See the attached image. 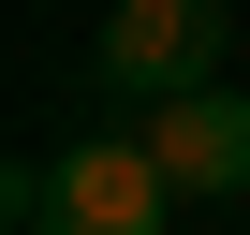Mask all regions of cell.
Masks as SVG:
<instances>
[{
    "mask_svg": "<svg viewBox=\"0 0 250 235\" xmlns=\"http://www.w3.org/2000/svg\"><path fill=\"white\" fill-rule=\"evenodd\" d=\"M221 44H235V0H103V30H88V88L133 103V118H162V103L221 88Z\"/></svg>",
    "mask_w": 250,
    "mask_h": 235,
    "instance_id": "cell-1",
    "label": "cell"
},
{
    "mask_svg": "<svg viewBox=\"0 0 250 235\" xmlns=\"http://www.w3.org/2000/svg\"><path fill=\"white\" fill-rule=\"evenodd\" d=\"M30 235H177V176L147 162V133H74L44 162V220Z\"/></svg>",
    "mask_w": 250,
    "mask_h": 235,
    "instance_id": "cell-2",
    "label": "cell"
},
{
    "mask_svg": "<svg viewBox=\"0 0 250 235\" xmlns=\"http://www.w3.org/2000/svg\"><path fill=\"white\" fill-rule=\"evenodd\" d=\"M147 162L177 176V206H191V191H206V206L250 191V88H191V103H162V118H147Z\"/></svg>",
    "mask_w": 250,
    "mask_h": 235,
    "instance_id": "cell-3",
    "label": "cell"
}]
</instances>
